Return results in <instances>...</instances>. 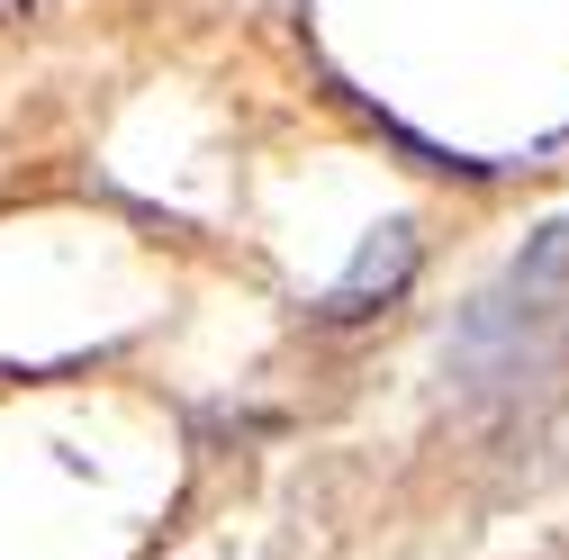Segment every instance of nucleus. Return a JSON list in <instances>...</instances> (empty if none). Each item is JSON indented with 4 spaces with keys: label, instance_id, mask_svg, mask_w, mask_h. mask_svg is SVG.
<instances>
[{
    "label": "nucleus",
    "instance_id": "f257e3e1",
    "mask_svg": "<svg viewBox=\"0 0 569 560\" xmlns=\"http://www.w3.org/2000/svg\"><path fill=\"white\" fill-rule=\"evenodd\" d=\"M416 262H425L416 218H380V227L362 236V253L343 262V280L317 299V326H362V317L398 308V299H407V280H416Z\"/></svg>",
    "mask_w": 569,
    "mask_h": 560
}]
</instances>
